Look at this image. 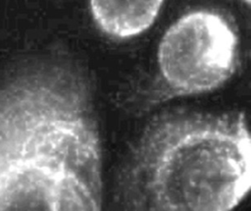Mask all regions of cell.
<instances>
[{
	"instance_id": "6da1fadb",
	"label": "cell",
	"mask_w": 251,
	"mask_h": 211,
	"mask_svg": "<svg viewBox=\"0 0 251 211\" xmlns=\"http://www.w3.org/2000/svg\"><path fill=\"white\" fill-rule=\"evenodd\" d=\"M93 117L84 85L64 70L0 87V211H102Z\"/></svg>"
},
{
	"instance_id": "3957f363",
	"label": "cell",
	"mask_w": 251,
	"mask_h": 211,
	"mask_svg": "<svg viewBox=\"0 0 251 211\" xmlns=\"http://www.w3.org/2000/svg\"><path fill=\"white\" fill-rule=\"evenodd\" d=\"M167 96H187L223 85L238 64V37L220 12L200 9L186 13L164 33L157 53Z\"/></svg>"
},
{
	"instance_id": "7a4b0ae2",
	"label": "cell",
	"mask_w": 251,
	"mask_h": 211,
	"mask_svg": "<svg viewBox=\"0 0 251 211\" xmlns=\"http://www.w3.org/2000/svg\"><path fill=\"white\" fill-rule=\"evenodd\" d=\"M242 113L178 112L153 122L130 153L115 211H231L250 187Z\"/></svg>"
},
{
	"instance_id": "5b68a950",
	"label": "cell",
	"mask_w": 251,
	"mask_h": 211,
	"mask_svg": "<svg viewBox=\"0 0 251 211\" xmlns=\"http://www.w3.org/2000/svg\"><path fill=\"white\" fill-rule=\"evenodd\" d=\"M243 3H245V4H247V5H249L250 4V0H241Z\"/></svg>"
},
{
	"instance_id": "277c9868",
	"label": "cell",
	"mask_w": 251,
	"mask_h": 211,
	"mask_svg": "<svg viewBox=\"0 0 251 211\" xmlns=\"http://www.w3.org/2000/svg\"><path fill=\"white\" fill-rule=\"evenodd\" d=\"M165 0H90V12L99 29L115 39H128L147 30Z\"/></svg>"
}]
</instances>
